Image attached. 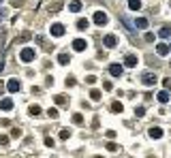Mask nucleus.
<instances>
[{
  "mask_svg": "<svg viewBox=\"0 0 171 158\" xmlns=\"http://www.w3.org/2000/svg\"><path fill=\"white\" fill-rule=\"evenodd\" d=\"M37 58V49H32V47H24L22 51H19V60L22 62H32Z\"/></svg>",
  "mask_w": 171,
  "mask_h": 158,
  "instance_id": "nucleus-1",
  "label": "nucleus"
},
{
  "mask_svg": "<svg viewBox=\"0 0 171 158\" xmlns=\"http://www.w3.org/2000/svg\"><path fill=\"white\" fill-rule=\"evenodd\" d=\"M107 22H109V15H107L105 11H96L94 13V24L96 26H105Z\"/></svg>",
  "mask_w": 171,
  "mask_h": 158,
  "instance_id": "nucleus-2",
  "label": "nucleus"
},
{
  "mask_svg": "<svg viewBox=\"0 0 171 158\" xmlns=\"http://www.w3.org/2000/svg\"><path fill=\"white\" fill-rule=\"evenodd\" d=\"M156 81H158L156 73H143V75H141V84H143V85H154Z\"/></svg>",
  "mask_w": 171,
  "mask_h": 158,
  "instance_id": "nucleus-3",
  "label": "nucleus"
},
{
  "mask_svg": "<svg viewBox=\"0 0 171 158\" xmlns=\"http://www.w3.org/2000/svg\"><path fill=\"white\" fill-rule=\"evenodd\" d=\"M103 45L107 49H113L116 45H118V37L116 34H105V38H103Z\"/></svg>",
  "mask_w": 171,
  "mask_h": 158,
  "instance_id": "nucleus-4",
  "label": "nucleus"
},
{
  "mask_svg": "<svg viewBox=\"0 0 171 158\" xmlns=\"http://www.w3.org/2000/svg\"><path fill=\"white\" fill-rule=\"evenodd\" d=\"M49 32H51V37H62V34H64V26L62 24H51Z\"/></svg>",
  "mask_w": 171,
  "mask_h": 158,
  "instance_id": "nucleus-5",
  "label": "nucleus"
},
{
  "mask_svg": "<svg viewBox=\"0 0 171 158\" xmlns=\"http://www.w3.org/2000/svg\"><path fill=\"white\" fill-rule=\"evenodd\" d=\"M19 88H22V81H19V79H9V84H7V90H9V92H19Z\"/></svg>",
  "mask_w": 171,
  "mask_h": 158,
  "instance_id": "nucleus-6",
  "label": "nucleus"
},
{
  "mask_svg": "<svg viewBox=\"0 0 171 158\" xmlns=\"http://www.w3.org/2000/svg\"><path fill=\"white\" fill-rule=\"evenodd\" d=\"M86 47H88V41H86V38H75L73 41V49L75 51H84Z\"/></svg>",
  "mask_w": 171,
  "mask_h": 158,
  "instance_id": "nucleus-7",
  "label": "nucleus"
},
{
  "mask_svg": "<svg viewBox=\"0 0 171 158\" xmlns=\"http://www.w3.org/2000/svg\"><path fill=\"white\" fill-rule=\"evenodd\" d=\"M81 7H84L81 0H71V2H69V11H71V13H79V11H81Z\"/></svg>",
  "mask_w": 171,
  "mask_h": 158,
  "instance_id": "nucleus-8",
  "label": "nucleus"
},
{
  "mask_svg": "<svg viewBox=\"0 0 171 158\" xmlns=\"http://www.w3.org/2000/svg\"><path fill=\"white\" fill-rule=\"evenodd\" d=\"M109 73L113 75V77H122V64H109Z\"/></svg>",
  "mask_w": 171,
  "mask_h": 158,
  "instance_id": "nucleus-9",
  "label": "nucleus"
},
{
  "mask_svg": "<svg viewBox=\"0 0 171 158\" xmlns=\"http://www.w3.org/2000/svg\"><path fill=\"white\" fill-rule=\"evenodd\" d=\"M124 66H137V56L135 54H126L124 56Z\"/></svg>",
  "mask_w": 171,
  "mask_h": 158,
  "instance_id": "nucleus-10",
  "label": "nucleus"
},
{
  "mask_svg": "<svg viewBox=\"0 0 171 158\" xmlns=\"http://www.w3.org/2000/svg\"><path fill=\"white\" fill-rule=\"evenodd\" d=\"M148 135H150L152 139H160V137H163V128H160V126H152V128L148 130Z\"/></svg>",
  "mask_w": 171,
  "mask_h": 158,
  "instance_id": "nucleus-11",
  "label": "nucleus"
},
{
  "mask_svg": "<svg viewBox=\"0 0 171 158\" xmlns=\"http://www.w3.org/2000/svg\"><path fill=\"white\" fill-rule=\"evenodd\" d=\"M158 37L160 38H169L171 37V24H165L163 28L158 30Z\"/></svg>",
  "mask_w": 171,
  "mask_h": 158,
  "instance_id": "nucleus-12",
  "label": "nucleus"
},
{
  "mask_svg": "<svg viewBox=\"0 0 171 158\" xmlns=\"http://www.w3.org/2000/svg\"><path fill=\"white\" fill-rule=\"evenodd\" d=\"M0 109L2 111H11L13 109V100L11 98H2V100H0Z\"/></svg>",
  "mask_w": 171,
  "mask_h": 158,
  "instance_id": "nucleus-13",
  "label": "nucleus"
},
{
  "mask_svg": "<svg viewBox=\"0 0 171 158\" xmlns=\"http://www.w3.org/2000/svg\"><path fill=\"white\" fill-rule=\"evenodd\" d=\"M148 24H150V22H148L146 17H137V19H135V28H141V30H146Z\"/></svg>",
  "mask_w": 171,
  "mask_h": 158,
  "instance_id": "nucleus-14",
  "label": "nucleus"
},
{
  "mask_svg": "<svg viewBox=\"0 0 171 158\" xmlns=\"http://www.w3.org/2000/svg\"><path fill=\"white\" fill-rule=\"evenodd\" d=\"M156 54H158V56H167V54H169V45L158 43V45H156Z\"/></svg>",
  "mask_w": 171,
  "mask_h": 158,
  "instance_id": "nucleus-15",
  "label": "nucleus"
},
{
  "mask_svg": "<svg viewBox=\"0 0 171 158\" xmlns=\"http://www.w3.org/2000/svg\"><path fill=\"white\" fill-rule=\"evenodd\" d=\"M156 98H158V103H163V105H165V103H169V92H167V90H163V92H158V94H156Z\"/></svg>",
  "mask_w": 171,
  "mask_h": 158,
  "instance_id": "nucleus-16",
  "label": "nucleus"
},
{
  "mask_svg": "<svg viewBox=\"0 0 171 158\" xmlns=\"http://www.w3.org/2000/svg\"><path fill=\"white\" fill-rule=\"evenodd\" d=\"M128 9L131 11H139L141 9V0H128Z\"/></svg>",
  "mask_w": 171,
  "mask_h": 158,
  "instance_id": "nucleus-17",
  "label": "nucleus"
},
{
  "mask_svg": "<svg viewBox=\"0 0 171 158\" xmlns=\"http://www.w3.org/2000/svg\"><path fill=\"white\" fill-rule=\"evenodd\" d=\"M111 111H113V113H122V111H124V105L116 100V103H111Z\"/></svg>",
  "mask_w": 171,
  "mask_h": 158,
  "instance_id": "nucleus-18",
  "label": "nucleus"
},
{
  "mask_svg": "<svg viewBox=\"0 0 171 158\" xmlns=\"http://www.w3.org/2000/svg\"><path fill=\"white\" fill-rule=\"evenodd\" d=\"M58 62H60L62 66H66V64L71 62V58H69V54H58Z\"/></svg>",
  "mask_w": 171,
  "mask_h": 158,
  "instance_id": "nucleus-19",
  "label": "nucleus"
},
{
  "mask_svg": "<svg viewBox=\"0 0 171 158\" xmlns=\"http://www.w3.org/2000/svg\"><path fill=\"white\" fill-rule=\"evenodd\" d=\"M54 103H58V105H66L69 98L64 96V94H56V96H54Z\"/></svg>",
  "mask_w": 171,
  "mask_h": 158,
  "instance_id": "nucleus-20",
  "label": "nucleus"
},
{
  "mask_svg": "<svg viewBox=\"0 0 171 158\" xmlns=\"http://www.w3.org/2000/svg\"><path fill=\"white\" fill-rule=\"evenodd\" d=\"M60 9H62V2H54V4H49V7H47L49 13H58Z\"/></svg>",
  "mask_w": 171,
  "mask_h": 158,
  "instance_id": "nucleus-21",
  "label": "nucleus"
},
{
  "mask_svg": "<svg viewBox=\"0 0 171 158\" xmlns=\"http://www.w3.org/2000/svg\"><path fill=\"white\" fill-rule=\"evenodd\" d=\"M28 113H30V115H39V113H41V107H39V105H30V107H28Z\"/></svg>",
  "mask_w": 171,
  "mask_h": 158,
  "instance_id": "nucleus-22",
  "label": "nucleus"
},
{
  "mask_svg": "<svg viewBox=\"0 0 171 158\" xmlns=\"http://www.w3.org/2000/svg\"><path fill=\"white\" fill-rule=\"evenodd\" d=\"M73 122L77 124V126H81V124H84V115H81V113H75V115H73Z\"/></svg>",
  "mask_w": 171,
  "mask_h": 158,
  "instance_id": "nucleus-23",
  "label": "nucleus"
},
{
  "mask_svg": "<svg viewBox=\"0 0 171 158\" xmlns=\"http://www.w3.org/2000/svg\"><path fill=\"white\" fill-rule=\"evenodd\" d=\"M30 38H32V34H30V32H24L22 37L17 38V43H26V41H30Z\"/></svg>",
  "mask_w": 171,
  "mask_h": 158,
  "instance_id": "nucleus-24",
  "label": "nucleus"
},
{
  "mask_svg": "<svg viewBox=\"0 0 171 158\" xmlns=\"http://www.w3.org/2000/svg\"><path fill=\"white\" fill-rule=\"evenodd\" d=\"M47 115L51 118V120H56V118H58V109H54V107H49V109H47Z\"/></svg>",
  "mask_w": 171,
  "mask_h": 158,
  "instance_id": "nucleus-25",
  "label": "nucleus"
},
{
  "mask_svg": "<svg viewBox=\"0 0 171 158\" xmlns=\"http://www.w3.org/2000/svg\"><path fill=\"white\" fill-rule=\"evenodd\" d=\"M90 98H92V100H101V90H92V92H90Z\"/></svg>",
  "mask_w": 171,
  "mask_h": 158,
  "instance_id": "nucleus-26",
  "label": "nucleus"
},
{
  "mask_svg": "<svg viewBox=\"0 0 171 158\" xmlns=\"http://www.w3.org/2000/svg\"><path fill=\"white\" fill-rule=\"evenodd\" d=\"M163 85H165L167 92H171V77H165V79H163Z\"/></svg>",
  "mask_w": 171,
  "mask_h": 158,
  "instance_id": "nucleus-27",
  "label": "nucleus"
},
{
  "mask_svg": "<svg viewBox=\"0 0 171 158\" xmlns=\"http://www.w3.org/2000/svg\"><path fill=\"white\" fill-rule=\"evenodd\" d=\"M135 115H137V118H143V115H146V109H143V107H135Z\"/></svg>",
  "mask_w": 171,
  "mask_h": 158,
  "instance_id": "nucleus-28",
  "label": "nucleus"
},
{
  "mask_svg": "<svg viewBox=\"0 0 171 158\" xmlns=\"http://www.w3.org/2000/svg\"><path fill=\"white\" fill-rule=\"evenodd\" d=\"M77 28H79V30H86V28H88V19H79V22H77Z\"/></svg>",
  "mask_w": 171,
  "mask_h": 158,
  "instance_id": "nucleus-29",
  "label": "nucleus"
},
{
  "mask_svg": "<svg viewBox=\"0 0 171 158\" xmlns=\"http://www.w3.org/2000/svg\"><path fill=\"white\" fill-rule=\"evenodd\" d=\"M69 137H71V130H66V128H64V130H60V139H64V141H66Z\"/></svg>",
  "mask_w": 171,
  "mask_h": 158,
  "instance_id": "nucleus-30",
  "label": "nucleus"
},
{
  "mask_svg": "<svg viewBox=\"0 0 171 158\" xmlns=\"http://www.w3.org/2000/svg\"><path fill=\"white\" fill-rule=\"evenodd\" d=\"M0 145H9V137L7 135H0Z\"/></svg>",
  "mask_w": 171,
  "mask_h": 158,
  "instance_id": "nucleus-31",
  "label": "nucleus"
},
{
  "mask_svg": "<svg viewBox=\"0 0 171 158\" xmlns=\"http://www.w3.org/2000/svg\"><path fill=\"white\" fill-rule=\"evenodd\" d=\"M105 147H107L109 152H118V150H120V147L116 145V143H107V145H105Z\"/></svg>",
  "mask_w": 171,
  "mask_h": 158,
  "instance_id": "nucleus-32",
  "label": "nucleus"
},
{
  "mask_svg": "<svg viewBox=\"0 0 171 158\" xmlns=\"http://www.w3.org/2000/svg\"><path fill=\"white\" fill-rule=\"evenodd\" d=\"M103 88H105L107 92H111V90H113V84H111V81H105V84H103Z\"/></svg>",
  "mask_w": 171,
  "mask_h": 158,
  "instance_id": "nucleus-33",
  "label": "nucleus"
},
{
  "mask_svg": "<svg viewBox=\"0 0 171 158\" xmlns=\"http://www.w3.org/2000/svg\"><path fill=\"white\" fill-rule=\"evenodd\" d=\"M94 81H96L94 75H88V77H86V84H94Z\"/></svg>",
  "mask_w": 171,
  "mask_h": 158,
  "instance_id": "nucleus-34",
  "label": "nucleus"
},
{
  "mask_svg": "<svg viewBox=\"0 0 171 158\" xmlns=\"http://www.w3.org/2000/svg\"><path fill=\"white\" fill-rule=\"evenodd\" d=\"M66 85H75V77H73V75L66 77Z\"/></svg>",
  "mask_w": 171,
  "mask_h": 158,
  "instance_id": "nucleus-35",
  "label": "nucleus"
},
{
  "mask_svg": "<svg viewBox=\"0 0 171 158\" xmlns=\"http://www.w3.org/2000/svg\"><path fill=\"white\" fill-rule=\"evenodd\" d=\"M11 137H22V130H19V128H13V130H11Z\"/></svg>",
  "mask_w": 171,
  "mask_h": 158,
  "instance_id": "nucleus-36",
  "label": "nucleus"
},
{
  "mask_svg": "<svg viewBox=\"0 0 171 158\" xmlns=\"http://www.w3.org/2000/svg\"><path fill=\"white\" fill-rule=\"evenodd\" d=\"M148 41V43H152V41H154V34H152V32H146V37H143Z\"/></svg>",
  "mask_w": 171,
  "mask_h": 158,
  "instance_id": "nucleus-37",
  "label": "nucleus"
},
{
  "mask_svg": "<svg viewBox=\"0 0 171 158\" xmlns=\"http://www.w3.org/2000/svg\"><path fill=\"white\" fill-rule=\"evenodd\" d=\"M45 145H47V147H54V139H49V137H47V139H45Z\"/></svg>",
  "mask_w": 171,
  "mask_h": 158,
  "instance_id": "nucleus-38",
  "label": "nucleus"
},
{
  "mask_svg": "<svg viewBox=\"0 0 171 158\" xmlns=\"http://www.w3.org/2000/svg\"><path fill=\"white\" fill-rule=\"evenodd\" d=\"M11 7H22V0H11Z\"/></svg>",
  "mask_w": 171,
  "mask_h": 158,
  "instance_id": "nucleus-39",
  "label": "nucleus"
},
{
  "mask_svg": "<svg viewBox=\"0 0 171 158\" xmlns=\"http://www.w3.org/2000/svg\"><path fill=\"white\" fill-rule=\"evenodd\" d=\"M105 137H109V139H113V137H116V133H113V130H107V133H105Z\"/></svg>",
  "mask_w": 171,
  "mask_h": 158,
  "instance_id": "nucleus-40",
  "label": "nucleus"
},
{
  "mask_svg": "<svg viewBox=\"0 0 171 158\" xmlns=\"http://www.w3.org/2000/svg\"><path fill=\"white\" fill-rule=\"evenodd\" d=\"M4 69V58H0V71Z\"/></svg>",
  "mask_w": 171,
  "mask_h": 158,
  "instance_id": "nucleus-41",
  "label": "nucleus"
},
{
  "mask_svg": "<svg viewBox=\"0 0 171 158\" xmlns=\"http://www.w3.org/2000/svg\"><path fill=\"white\" fill-rule=\"evenodd\" d=\"M94 158H103V156H94Z\"/></svg>",
  "mask_w": 171,
  "mask_h": 158,
  "instance_id": "nucleus-42",
  "label": "nucleus"
},
{
  "mask_svg": "<svg viewBox=\"0 0 171 158\" xmlns=\"http://www.w3.org/2000/svg\"><path fill=\"white\" fill-rule=\"evenodd\" d=\"M169 7H171V2H169Z\"/></svg>",
  "mask_w": 171,
  "mask_h": 158,
  "instance_id": "nucleus-43",
  "label": "nucleus"
},
{
  "mask_svg": "<svg viewBox=\"0 0 171 158\" xmlns=\"http://www.w3.org/2000/svg\"><path fill=\"white\" fill-rule=\"evenodd\" d=\"M169 51H171V47H169Z\"/></svg>",
  "mask_w": 171,
  "mask_h": 158,
  "instance_id": "nucleus-44",
  "label": "nucleus"
},
{
  "mask_svg": "<svg viewBox=\"0 0 171 158\" xmlns=\"http://www.w3.org/2000/svg\"><path fill=\"white\" fill-rule=\"evenodd\" d=\"M0 2H2V0H0Z\"/></svg>",
  "mask_w": 171,
  "mask_h": 158,
  "instance_id": "nucleus-45",
  "label": "nucleus"
}]
</instances>
